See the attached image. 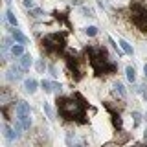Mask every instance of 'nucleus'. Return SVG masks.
Listing matches in <instances>:
<instances>
[{"instance_id": "obj_1", "label": "nucleus", "mask_w": 147, "mask_h": 147, "mask_svg": "<svg viewBox=\"0 0 147 147\" xmlns=\"http://www.w3.org/2000/svg\"><path fill=\"white\" fill-rule=\"evenodd\" d=\"M57 112L61 118L68 119V121H86V103L79 96H68V98L57 99Z\"/></svg>"}, {"instance_id": "obj_2", "label": "nucleus", "mask_w": 147, "mask_h": 147, "mask_svg": "<svg viewBox=\"0 0 147 147\" xmlns=\"http://www.w3.org/2000/svg\"><path fill=\"white\" fill-rule=\"evenodd\" d=\"M88 53V59H90V64L94 68V72L98 76H105V74H114L118 68V64L109 57V53L105 52V48L101 46H90L86 50Z\"/></svg>"}, {"instance_id": "obj_3", "label": "nucleus", "mask_w": 147, "mask_h": 147, "mask_svg": "<svg viewBox=\"0 0 147 147\" xmlns=\"http://www.w3.org/2000/svg\"><path fill=\"white\" fill-rule=\"evenodd\" d=\"M64 44H66V37L64 33H50L42 39V46L46 48V52L50 53H57L64 50Z\"/></svg>"}, {"instance_id": "obj_4", "label": "nucleus", "mask_w": 147, "mask_h": 147, "mask_svg": "<svg viewBox=\"0 0 147 147\" xmlns=\"http://www.w3.org/2000/svg\"><path fill=\"white\" fill-rule=\"evenodd\" d=\"M131 13H132V22H134V26L142 31H147V7L142 6V4H132Z\"/></svg>"}, {"instance_id": "obj_5", "label": "nucleus", "mask_w": 147, "mask_h": 147, "mask_svg": "<svg viewBox=\"0 0 147 147\" xmlns=\"http://www.w3.org/2000/svg\"><path fill=\"white\" fill-rule=\"evenodd\" d=\"M66 64L70 68V72L76 74V77H81V68H79V59L74 57V55H68L66 57Z\"/></svg>"}, {"instance_id": "obj_6", "label": "nucleus", "mask_w": 147, "mask_h": 147, "mask_svg": "<svg viewBox=\"0 0 147 147\" xmlns=\"http://www.w3.org/2000/svg\"><path fill=\"white\" fill-rule=\"evenodd\" d=\"M22 74H24V70H22V66H17V64H13L11 68L7 70V79L9 81H18V79H22Z\"/></svg>"}, {"instance_id": "obj_7", "label": "nucleus", "mask_w": 147, "mask_h": 147, "mask_svg": "<svg viewBox=\"0 0 147 147\" xmlns=\"http://www.w3.org/2000/svg\"><path fill=\"white\" fill-rule=\"evenodd\" d=\"M11 39L15 40L17 44H24V46L28 44V37L22 33V31L18 30V28H11Z\"/></svg>"}, {"instance_id": "obj_8", "label": "nucleus", "mask_w": 147, "mask_h": 147, "mask_svg": "<svg viewBox=\"0 0 147 147\" xmlns=\"http://www.w3.org/2000/svg\"><path fill=\"white\" fill-rule=\"evenodd\" d=\"M31 64H33V57H31L30 53H24V55L20 57V61H18V66H22V70H24V72L30 70Z\"/></svg>"}, {"instance_id": "obj_9", "label": "nucleus", "mask_w": 147, "mask_h": 147, "mask_svg": "<svg viewBox=\"0 0 147 147\" xmlns=\"http://www.w3.org/2000/svg\"><path fill=\"white\" fill-rule=\"evenodd\" d=\"M17 121L22 125V129H30V127H31V118H30V114H17Z\"/></svg>"}, {"instance_id": "obj_10", "label": "nucleus", "mask_w": 147, "mask_h": 147, "mask_svg": "<svg viewBox=\"0 0 147 147\" xmlns=\"http://www.w3.org/2000/svg\"><path fill=\"white\" fill-rule=\"evenodd\" d=\"M15 112L17 114H31V109H30V105H28L26 101H18L17 107H15Z\"/></svg>"}, {"instance_id": "obj_11", "label": "nucleus", "mask_w": 147, "mask_h": 147, "mask_svg": "<svg viewBox=\"0 0 147 147\" xmlns=\"http://www.w3.org/2000/svg\"><path fill=\"white\" fill-rule=\"evenodd\" d=\"M4 134H6V138H7L9 142H11V140H15V138H18V136H20V134H18V132L15 131V129H11V127L7 125V123H6V125H4Z\"/></svg>"}, {"instance_id": "obj_12", "label": "nucleus", "mask_w": 147, "mask_h": 147, "mask_svg": "<svg viewBox=\"0 0 147 147\" xmlns=\"http://www.w3.org/2000/svg\"><path fill=\"white\" fill-rule=\"evenodd\" d=\"M26 52H24V44H13L11 46V55L13 57H22V55H24Z\"/></svg>"}, {"instance_id": "obj_13", "label": "nucleus", "mask_w": 147, "mask_h": 147, "mask_svg": "<svg viewBox=\"0 0 147 147\" xmlns=\"http://www.w3.org/2000/svg\"><path fill=\"white\" fill-rule=\"evenodd\" d=\"M37 86H39V83H37L35 79H26L24 81V88H26V92H30V94H33V92L37 90Z\"/></svg>"}, {"instance_id": "obj_14", "label": "nucleus", "mask_w": 147, "mask_h": 147, "mask_svg": "<svg viewBox=\"0 0 147 147\" xmlns=\"http://www.w3.org/2000/svg\"><path fill=\"white\" fill-rule=\"evenodd\" d=\"M118 42H119V48H121V50H123V52H125L127 55H132V53H134V50H132V46H131V44H129V42H127V40H123V39H119V40H118Z\"/></svg>"}, {"instance_id": "obj_15", "label": "nucleus", "mask_w": 147, "mask_h": 147, "mask_svg": "<svg viewBox=\"0 0 147 147\" xmlns=\"http://www.w3.org/2000/svg\"><path fill=\"white\" fill-rule=\"evenodd\" d=\"M6 20H7V22H9V24H11L13 28H17V26H18V20H17L15 13H13L11 9H7V11H6Z\"/></svg>"}, {"instance_id": "obj_16", "label": "nucleus", "mask_w": 147, "mask_h": 147, "mask_svg": "<svg viewBox=\"0 0 147 147\" xmlns=\"http://www.w3.org/2000/svg\"><path fill=\"white\" fill-rule=\"evenodd\" d=\"M13 46V42H11V39H9V37H4L2 39V53H4V57L7 59V50L11 48Z\"/></svg>"}, {"instance_id": "obj_17", "label": "nucleus", "mask_w": 147, "mask_h": 147, "mask_svg": "<svg viewBox=\"0 0 147 147\" xmlns=\"http://www.w3.org/2000/svg\"><path fill=\"white\" fill-rule=\"evenodd\" d=\"M114 92H116V94L119 96V98H125V96H127V90H125V86H123L121 85V83H114Z\"/></svg>"}, {"instance_id": "obj_18", "label": "nucleus", "mask_w": 147, "mask_h": 147, "mask_svg": "<svg viewBox=\"0 0 147 147\" xmlns=\"http://www.w3.org/2000/svg\"><path fill=\"white\" fill-rule=\"evenodd\" d=\"M125 74H127V79L131 81V83H136V72H134V68H132V66H127L125 68Z\"/></svg>"}, {"instance_id": "obj_19", "label": "nucleus", "mask_w": 147, "mask_h": 147, "mask_svg": "<svg viewBox=\"0 0 147 147\" xmlns=\"http://www.w3.org/2000/svg\"><path fill=\"white\" fill-rule=\"evenodd\" d=\"M40 86H42V90L44 92H53V83L52 81H42V83H40Z\"/></svg>"}, {"instance_id": "obj_20", "label": "nucleus", "mask_w": 147, "mask_h": 147, "mask_svg": "<svg viewBox=\"0 0 147 147\" xmlns=\"http://www.w3.org/2000/svg\"><path fill=\"white\" fill-rule=\"evenodd\" d=\"M85 33L88 35V37H94V35H98V28H96V26H88L85 30Z\"/></svg>"}, {"instance_id": "obj_21", "label": "nucleus", "mask_w": 147, "mask_h": 147, "mask_svg": "<svg viewBox=\"0 0 147 147\" xmlns=\"http://www.w3.org/2000/svg\"><path fill=\"white\" fill-rule=\"evenodd\" d=\"M132 118H134V125H140V121H142V114H140V112H132Z\"/></svg>"}, {"instance_id": "obj_22", "label": "nucleus", "mask_w": 147, "mask_h": 147, "mask_svg": "<svg viewBox=\"0 0 147 147\" xmlns=\"http://www.w3.org/2000/svg\"><path fill=\"white\" fill-rule=\"evenodd\" d=\"M44 112L48 114V118H53V112H52V109H50L48 103H44Z\"/></svg>"}, {"instance_id": "obj_23", "label": "nucleus", "mask_w": 147, "mask_h": 147, "mask_svg": "<svg viewBox=\"0 0 147 147\" xmlns=\"http://www.w3.org/2000/svg\"><path fill=\"white\" fill-rule=\"evenodd\" d=\"M44 68H46L44 61H39V63H37V70H39V72H44Z\"/></svg>"}, {"instance_id": "obj_24", "label": "nucleus", "mask_w": 147, "mask_h": 147, "mask_svg": "<svg viewBox=\"0 0 147 147\" xmlns=\"http://www.w3.org/2000/svg\"><path fill=\"white\" fill-rule=\"evenodd\" d=\"M31 15L37 17V18H39V17H42V9H33V11H31Z\"/></svg>"}, {"instance_id": "obj_25", "label": "nucleus", "mask_w": 147, "mask_h": 147, "mask_svg": "<svg viewBox=\"0 0 147 147\" xmlns=\"http://www.w3.org/2000/svg\"><path fill=\"white\" fill-rule=\"evenodd\" d=\"M24 7H33V0H22Z\"/></svg>"}, {"instance_id": "obj_26", "label": "nucleus", "mask_w": 147, "mask_h": 147, "mask_svg": "<svg viewBox=\"0 0 147 147\" xmlns=\"http://www.w3.org/2000/svg\"><path fill=\"white\" fill-rule=\"evenodd\" d=\"M138 90L142 92V96H144V99L147 101V88H145V86H140V88H138Z\"/></svg>"}, {"instance_id": "obj_27", "label": "nucleus", "mask_w": 147, "mask_h": 147, "mask_svg": "<svg viewBox=\"0 0 147 147\" xmlns=\"http://www.w3.org/2000/svg\"><path fill=\"white\" fill-rule=\"evenodd\" d=\"M61 83H53V92H61Z\"/></svg>"}, {"instance_id": "obj_28", "label": "nucleus", "mask_w": 147, "mask_h": 147, "mask_svg": "<svg viewBox=\"0 0 147 147\" xmlns=\"http://www.w3.org/2000/svg\"><path fill=\"white\" fill-rule=\"evenodd\" d=\"M103 147H119V144H114V142H110V144H107V145H103Z\"/></svg>"}, {"instance_id": "obj_29", "label": "nucleus", "mask_w": 147, "mask_h": 147, "mask_svg": "<svg viewBox=\"0 0 147 147\" xmlns=\"http://www.w3.org/2000/svg\"><path fill=\"white\" fill-rule=\"evenodd\" d=\"M72 4H76V6H81L83 2H81V0H72Z\"/></svg>"}, {"instance_id": "obj_30", "label": "nucleus", "mask_w": 147, "mask_h": 147, "mask_svg": "<svg viewBox=\"0 0 147 147\" xmlns=\"http://www.w3.org/2000/svg\"><path fill=\"white\" fill-rule=\"evenodd\" d=\"M144 74H145V77H147V63L144 64Z\"/></svg>"}, {"instance_id": "obj_31", "label": "nucleus", "mask_w": 147, "mask_h": 147, "mask_svg": "<svg viewBox=\"0 0 147 147\" xmlns=\"http://www.w3.org/2000/svg\"><path fill=\"white\" fill-rule=\"evenodd\" d=\"M4 2H6V4H7V6H9V4H11V0H4Z\"/></svg>"}, {"instance_id": "obj_32", "label": "nucleus", "mask_w": 147, "mask_h": 147, "mask_svg": "<svg viewBox=\"0 0 147 147\" xmlns=\"http://www.w3.org/2000/svg\"><path fill=\"white\" fill-rule=\"evenodd\" d=\"M136 147H147V145H136Z\"/></svg>"}]
</instances>
